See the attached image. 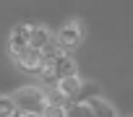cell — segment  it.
Masks as SVG:
<instances>
[{
  "label": "cell",
  "mask_w": 133,
  "mask_h": 117,
  "mask_svg": "<svg viewBox=\"0 0 133 117\" xmlns=\"http://www.w3.org/2000/svg\"><path fill=\"white\" fill-rule=\"evenodd\" d=\"M13 104H16V109L24 112V114H42L50 101H47V96H44L39 89H21V91L13 96Z\"/></svg>",
  "instance_id": "1"
},
{
  "label": "cell",
  "mask_w": 133,
  "mask_h": 117,
  "mask_svg": "<svg viewBox=\"0 0 133 117\" xmlns=\"http://www.w3.org/2000/svg\"><path fill=\"white\" fill-rule=\"evenodd\" d=\"M16 63L24 73H42L44 68V57H42V49H34V47H26L24 52L16 55Z\"/></svg>",
  "instance_id": "2"
},
{
  "label": "cell",
  "mask_w": 133,
  "mask_h": 117,
  "mask_svg": "<svg viewBox=\"0 0 133 117\" xmlns=\"http://www.w3.org/2000/svg\"><path fill=\"white\" fill-rule=\"evenodd\" d=\"M81 39H84V29H81L78 21L65 24V26L57 31V44H60L63 49H73V47H78Z\"/></svg>",
  "instance_id": "3"
},
{
  "label": "cell",
  "mask_w": 133,
  "mask_h": 117,
  "mask_svg": "<svg viewBox=\"0 0 133 117\" xmlns=\"http://www.w3.org/2000/svg\"><path fill=\"white\" fill-rule=\"evenodd\" d=\"M29 29H31L29 24H18V26L11 31V39H8V49H11V55H13V57L29 47Z\"/></svg>",
  "instance_id": "4"
},
{
  "label": "cell",
  "mask_w": 133,
  "mask_h": 117,
  "mask_svg": "<svg viewBox=\"0 0 133 117\" xmlns=\"http://www.w3.org/2000/svg\"><path fill=\"white\" fill-rule=\"evenodd\" d=\"M81 78L78 73L76 76H65V78H57V94H63L68 101H76L78 99V91H81Z\"/></svg>",
  "instance_id": "5"
},
{
  "label": "cell",
  "mask_w": 133,
  "mask_h": 117,
  "mask_svg": "<svg viewBox=\"0 0 133 117\" xmlns=\"http://www.w3.org/2000/svg\"><path fill=\"white\" fill-rule=\"evenodd\" d=\"M47 63H50V68H52V73H55L57 78L76 76V63H73V57H71L68 52H63L60 57H55V60H47Z\"/></svg>",
  "instance_id": "6"
},
{
  "label": "cell",
  "mask_w": 133,
  "mask_h": 117,
  "mask_svg": "<svg viewBox=\"0 0 133 117\" xmlns=\"http://www.w3.org/2000/svg\"><path fill=\"white\" fill-rule=\"evenodd\" d=\"M86 104H89V109H91V117H115V107H112L107 99L97 96V94L89 96Z\"/></svg>",
  "instance_id": "7"
},
{
  "label": "cell",
  "mask_w": 133,
  "mask_h": 117,
  "mask_svg": "<svg viewBox=\"0 0 133 117\" xmlns=\"http://www.w3.org/2000/svg\"><path fill=\"white\" fill-rule=\"evenodd\" d=\"M50 39H52V36H50V29H47V26H31V29H29V47L42 49Z\"/></svg>",
  "instance_id": "8"
},
{
  "label": "cell",
  "mask_w": 133,
  "mask_h": 117,
  "mask_svg": "<svg viewBox=\"0 0 133 117\" xmlns=\"http://www.w3.org/2000/svg\"><path fill=\"white\" fill-rule=\"evenodd\" d=\"M65 117H91V109L86 101H68L65 104Z\"/></svg>",
  "instance_id": "9"
},
{
  "label": "cell",
  "mask_w": 133,
  "mask_h": 117,
  "mask_svg": "<svg viewBox=\"0 0 133 117\" xmlns=\"http://www.w3.org/2000/svg\"><path fill=\"white\" fill-rule=\"evenodd\" d=\"M16 112V104L11 96H0V117H11Z\"/></svg>",
  "instance_id": "10"
},
{
  "label": "cell",
  "mask_w": 133,
  "mask_h": 117,
  "mask_svg": "<svg viewBox=\"0 0 133 117\" xmlns=\"http://www.w3.org/2000/svg\"><path fill=\"white\" fill-rule=\"evenodd\" d=\"M42 117H65V107L63 104H47V109L42 112Z\"/></svg>",
  "instance_id": "11"
},
{
  "label": "cell",
  "mask_w": 133,
  "mask_h": 117,
  "mask_svg": "<svg viewBox=\"0 0 133 117\" xmlns=\"http://www.w3.org/2000/svg\"><path fill=\"white\" fill-rule=\"evenodd\" d=\"M24 117H42V114H24Z\"/></svg>",
  "instance_id": "12"
}]
</instances>
